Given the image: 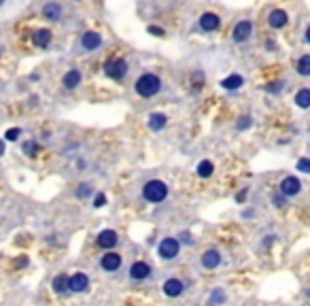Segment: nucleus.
I'll use <instances>...</instances> for the list:
<instances>
[{
  "label": "nucleus",
  "instance_id": "393cba45",
  "mask_svg": "<svg viewBox=\"0 0 310 306\" xmlns=\"http://www.w3.org/2000/svg\"><path fill=\"white\" fill-rule=\"evenodd\" d=\"M92 194H94L92 183H81L79 187H77V198H79V200H87Z\"/></svg>",
  "mask_w": 310,
  "mask_h": 306
},
{
  "label": "nucleus",
  "instance_id": "0eeeda50",
  "mask_svg": "<svg viewBox=\"0 0 310 306\" xmlns=\"http://www.w3.org/2000/svg\"><path fill=\"white\" fill-rule=\"evenodd\" d=\"M279 191L285 198H293V196H298L300 191H302V183H300V178H295V177H285L283 181L279 183Z\"/></svg>",
  "mask_w": 310,
  "mask_h": 306
},
{
  "label": "nucleus",
  "instance_id": "f3484780",
  "mask_svg": "<svg viewBox=\"0 0 310 306\" xmlns=\"http://www.w3.org/2000/svg\"><path fill=\"white\" fill-rule=\"evenodd\" d=\"M51 38H53V34H51V30L41 28V30H36L34 34H32V43H34L36 47H41V49H47L49 45H51Z\"/></svg>",
  "mask_w": 310,
  "mask_h": 306
},
{
  "label": "nucleus",
  "instance_id": "e433bc0d",
  "mask_svg": "<svg viewBox=\"0 0 310 306\" xmlns=\"http://www.w3.org/2000/svg\"><path fill=\"white\" fill-rule=\"evenodd\" d=\"M266 47H268V51H274L276 45H274V41H266Z\"/></svg>",
  "mask_w": 310,
  "mask_h": 306
},
{
  "label": "nucleus",
  "instance_id": "a878e982",
  "mask_svg": "<svg viewBox=\"0 0 310 306\" xmlns=\"http://www.w3.org/2000/svg\"><path fill=\"white\" fill-rule=\"evenodd\" d=\"M225 302V291L223 289H215L210 293V298H208V306H219V304H223Z\"/></svg>",
  "mask_w": 310,
  "mask_h": 306
},
{
  "label": "nucleus",
  "instance_id": "1a4fd4ad",
  "mask_svg": "<svg viewBox=\"0 0 310 306\" xmlns=\"http://www.w3.org/2000/svg\"><path fill=\"white\" fill-rule=\"evenodd\" d=\"M289 24V15H287V11H283V9H272L268 13V26L272 30H281V28H285V26Z\"/></svg>",
  "mask_w": 310,
  "mask_h": 306
},
{
  "label": "nucleus",
  "instance_id": "6e6552de",
  "mask_svg": "<svg viewBox=\"0 0 310 306\" xmlns=\"http://www.w3.org/2000/svg\"><path fill=\"white\" fill-rule=\"evenodd\" d=\"M200 28H202L204 32H215L221 28V17L217 15V13L212 11H206L200 15Z\"/></svg>",
  "mask_w": 310,
  "mask_h": 306
},
{
  "label": "nucleus",
  "instance_id": "a211bd4d",
  "mask_svg": "<svg viewBox=\"0 0 310 306\" xmlns=\"http://www.w3.org/2000/svg\"><path fill=\"white\" fill-rule=\"evenodd\" d=\"M43 17L49 19V22H57V19H62V6L57 2H47L43 6Z\"/></svg>",
  "mask_w": 310,
  "mask_h": 306
},
{
  "label": "nucleus",
  "instance_id": "6ab92c4d",
  "mask_svg": "<svg viewBox=\"0 0 310 306\" xmlns=\"http://www.w3.org/2000/svg\"><path fill=\"white\" fill-rule=\"evenodd\" d=\"M242 85H244V79L240 75H230L221 81V87L228 89V92H236V89H240Z\"/></svg>",
  "mask_w": 310,
  "mask_h": 306
},
{
  "label": "nucleus",
  "instance_id": "20e7f679",
  "mask_svg": "<svg viewBox=\"0 0 310 306\" xmlns=\"http://www.w3.org/2000/svg\"><path fill=\"white\" fill-rule=\"evenodd\" d=\"M179 251H181V240L174 238V236H166L157 247V253L161 259H174L179 255Z\"/></svg>",
  "mask_w": 310,
  "mask_h": 306
},
{
  "label": "nucleus",
  "instance_id": "4468645a",
  "mask_svg": "<svg viewBox=\"0 0 310 306\" xmlns=\"http://www.w3.org/2000/svg\"><path fill=\"white\" fill-rule=\"evenodd\" d=\"M130 277L134 280H145L151 277V266L147 261H134L132 268H130Z\"/></svg>",
  "mask_w": 310,
  "mask_h": 306
},
{
  "label": "nucleus",
  "instance_id": "a19ab883",
  "mask_svg": "<svg viewBox=\"0 0 310 306\" xmlns=\"http://www.w3.org/2000/svg\"><path fill=\"white\" fill-rule=\"evenodd\" d=\"M2 4H4V0H0V6H2Z\"/></svg>",
  "mask_w": 310,
  "mask_h": 306
},
{
  "label": "nucleus",
  "instance_id": "f257e3e1",
  "mask_svg": "<svg viewBox=\"0 0 310 306\" xmlns=\"http://www.w3.org/2000/svg\"><path fill=\"white\" fill-rule=\"evenodd\" d=\"M134 89H136L140 98H153L161 89V79L155 73H143L134 83Z\"/></svg>",
  "mask_w": 310,
  "mask_h": 306
},
{
  "label": "nucleus",
  "instance_id": "2f4dec72",
  "mask_svg": "<svg viewBox=\"0 0 310 306\" xmlns=\"http://www.w3.org/2000/svg\"><path fill=\"white\" fill-rule=\"evenodd\" d=\"M298 170L300 172H310V157H302L298 162Z\"/></svg>",
  "mask_w": 310,
  "mask_h": 306
},
{
  "label": "nucleus",
  "instance_id": "2eb2a0df",
  "mask_svg": "<svg viewBox=\"0 0 310 306\" xmlns=\"http://www.w3.org/2000/svg\"><path fill=\"white\" fill-rule=\"evenodd\" d=\"M219 264H221V253L217 249H208V251L202 253V266L206 270H215Z\"/></svg>",
  "mask_w": 310,
  "mask_h": 306
},
{
  "label": "nucleus",
  "instance_id": "cd10ccee",
  "mask_svg": "<svg viewBox=\"0 0 310 306\" xmlns=\"http://www.w3.org/2000/svg\"><path fill=\"white\" fill-rule=\"evenodd\" d=\"M283 87H285V81H274V83H270V85H266V92L268 94H281Z\"/></svg>",
  "mask_w": 310,
  "mask_h": 306
},
{
  "label": "nucleus",
  "instance_id": "c9c22d12",
  "mask_svg": "<svg viewBox=\"0 0 310 306\" xmlns=\"http://www.w3.org/2000/svg\"><path fill=\"white\" fill-rule=\"evenodd\" d=\"M236 200H238V202H244V200H247V189L238 191V194H236Z\"/></svg>",
  "mask_w": 310,
  "mask_h": 306
},
{
  "label": "nucleus",
  "instance_id": "5701e85b",
  "mask_svg": "<svg viewBox=\"0 0 310 306\" xmlns=\"http://www.w3.org/2000/svg\"><path fill=\"white\" fill-rule=\"evenodd\" d=\"M212 172H215V166H212V162H208V159H202V162L198 164V177L208 178Z\"/></svg>",
  "mask_w": 310,
  "mask_h": 306
},
{
  "label": "nucleus",
  "instance_id": "4be33fe9",
  "mask_svg": "<svg viewBox=\"0 0 310 306\" xmlns=\"http://www.w3.org/2000/svg\"><path fill=\"white\" fill-rule=\"evenodd\" d=\"M293 102H295V106H300V108H310V89L302 87L300 92L293 96Z\"/></svg>",
  "mask_w": 310,
  "mask_h": 306
},
{
  "label": "nucleus",
  "instance_id": "7c9ffc66",
  "mask_svg": "<svg viewBox=\"0 0 310 306\" xmlns=\"http://www.w3.org/2000/svg\"><path fill=\"white\" fill-rule=\"evenodd\" d=\"M19 134H22V130H19V128H11V130H6L4 140H17Z\"/></svg>",
  "mask_w": 310,
  "mask_h": 306
},
{
  "label": "nucleus",
  "instance_id": "39448f33",
  "mask_svg": "<svg viewBox=\"0 0 310 306\" xmlns=\"http://www.w3.org/2000/svg\"><path fill=\"white\" fill-rule=\"evenodd\" d=\"M251 36H253V22L251 19H240L232 30V38L236 43H247Z\"/></svg>",
  "mask_w": 310,
  "mask_h": 306
},
{
  "label": "nucleus",
  "instance_id": "f8f14e48",
  "mask_svg": "<svg viewBox=\"0 0 310 306\" xmlns=\"http://www.w3.org/2000/svg\"><path fill=\"white\" fill-rule=\"evenodd\" d=\"M100 266H102V270H106V272H115L121 266V255L115 253V251H106L100 259Z\"/></svg>",
  "mask_w": 310,
  "mask_h": 306
},
{
  "label": "nucleus",
  "instance_id": "9b49d317",
  "mask_svg": "<svg viewBox=\"0 0 310 306\" xmlns=\"http://www.w3.org/2000/svg\"><path fill=\"white\" fill-rule=\"evenodd\" d=\"M96 242H98L100 249H106L108 251V249H113L119 242V236H117L115 230H102V232L98 234V238H96Z\"/></svg>",
  "mask_w": 310,
  "mask_h": 306
},
{
  "label": "nucleus",
  "instance_id": "4c0bfd02",
  "mask_svg": "<svg viewBox=\"0 0 310 306\" xmlns=\"http://www.w3.org/2000/svg\"><path fill=\"white\" fill-rule=\"evenodd\" d=\"M304 38H306V43H310V26H308L306 32H304Z\"/></svg>",
  "mask_w": 310,
  "mask_h": 306
},
{
  "label": "nucleus",
  "instance_id": "f704fd0d",
  "mask_svg": "<svg viewBox=\"0 0 310 306\" xmlns=\"http://www.w3.org/2000/svg\"><path fill=\"white\" fill-rule=\"evenodd\" d=\"M147 32H149V34H153V36H164V30L157 28V26H149V28H147Z\"/></svg>",
  "mask_w": 310,
  "mask_h": 306
},
{
  "label": "nucleus",
  "instance_id": "c756f323",
  "mask_svg": "<svg viewBox=\"0 0 310 306\" xmlns=\"http://www.w3.org/2000/svg\"><path fill=\"white\" fill-rule=\"evenodd\" d=\"M272 204L276 208H283V206H287V200H285V196L283 194H272Z\"/></svg>",
  "mask_w": 310,
  "mask_h": 306
},
{
  "label": "nucleus",
  "instance_id": "ddd939ff",
  "mask_svg": "<svg viewBox=\"0 0 310 306\" xmlns=\"http://www.w3.org/2000/svg\"><path fill=\"white\" fill-rule=\"evenodd\" d=\"M185 291V283L181 279H168L164 283V293L168 298H179Z\"/></svg>",
  "mask_w": 310,
  "mask_h": 306
},
{
  "label": "nucleus",
  "instance_id": "9d476101",
  "mask_svg": "<svg viewBox=\"0 0 310 306\" xmlns=\"http://www.w3.org/2000/svg\"><path fill=\"white\" fill-rule=\"evenodd\" d=\"M68 289H70V291H75V293L87 291V289H89V279H87V274L75 272L73 277L68 279Z\"/></svg>",
  "mask_w": 310,
  "mask_h": 306
},
{
  "label": "nucleus",
  "instance_id": "72a5a7b5",
  "mask_svg": "<svg viewBox=\"0 0 310 306\" xmlns=\"http://www.w3.org/2000/svg\"><path fill=\"white\" fill-rule=\"evenodd\" d=\"M247 128H251V117H240V121H238V130H247Z\"/></svg>",
  "mask_w": 310,
  "mask_h": 306
},
{
  "label": "nucleus",
  "instance_id": "58836bf2",
  "mask_svg": "<svg viewBox=\"0 0 310 306\" xmlns=\"http://www.w3.org/2000/svg\"><path fill=\"white\" fill-rule=\"evenodd\" d=\"M183 240L185 242H191V238H189V234H187V232H183Z\"/></svg>",
  "mask_w": 310,
  "mask_h": 306
},
{
  "label": "nucleus",
  "instance_id": "aec40b11",
  "mask_svg": "<svg viewBox=\"0 0 310 306\" xmlns=\"http://www.w3.org/2000/svg\"><path fill=\"white\" fill-rule=\"evenodd\" d=\"M168 124V117L164 113H151L149 115V128L153 132H159V130H164Z\"/></svg>",
  "mask_w": 310,
  "mask_h": 306
},
{
  "label": "nucleus",
  "instance_id": "dca6fc26",
  "mask_svg": "<svg viewBox=\"0 0 310 306\" xmlns=\"http://www.w3.org/2000/svg\"><path fill=\"white\" fill-rule=\"evenodd\" d=\"M81 79H83L81 70H79V68H70L68 73L62 76V85L66 87V89H75V87L81 85Z\"/></svg>",
  "mask_w": 310,
  "mask_h": 306
},
{
  "label": "nucleus",
  "instance_id": "f03ea898",
  "mask_svg": "<svg viewBox=\"0 0 310 306\" xmlns=\"http://www.w3.org/2000/svg\"><path fill=\"white\" fill-rule=\"evenodd\" d=\"M168 196V185L159 178H153V181H147L145 187H143V198L147 202H153V204H159L164 202Z\"/></svg>",
  "mask_w": 310,
  "mask_h": 306
},
{
  "label": "nucleus",
  "instance_id": "7ed1b4c3",
  "mask_svg": "<svg viewBox=\"0 0 310 306\" xmlns=\"http://www.w3.org/2000/svg\"><path fill=\"white\" fill-rule=\"evenodd\" d=\"M104 75L113 81H121L128 75V62L124 57H111L104 64Z\"/></svg>",
  "mask_w": 310,
  "mask_h": 306
},
{
  "label": "nucleus",
  "instance_id": "473e14b6",
  "mask_svg": "<svg viewBox=\"0 0 310 306\" xmlns=\"http://www.w3.org/2000/svg\"><path fill=\"white\" fill-rule=\"evenodd\" d=\"M104 204H106V196H104V194H98V196L94 198V206H96V208H102Z\"/></svg>",
  "mask_w": 310,
  "mask_h": 306
},
{
  "label": "nucleus",
  "instance_id": "ea45409f",
  "mask_svg": "<svg viewBox=\"0 0 310 306\" xmlns=\"http://www.w3.org/2000/svg\"><path fill=\"white\" fill-rule=\"evenodd\" d=\"M4 153V140H0V155Z\"/></svg>",
  "mask_w": 310,
  "mask_h": 306
},
{
  "label": "nucleus",
  "instance_id": "423d86ee",
  "mask_svg": "<svg viewBox=\"0 0 310 306\" xmlns=\"http://www.w3.org/2000/svg\"><path fill=\"white\" fill-rule=\"evenodd\" d=\"M102 43H104V38H102V34H100V32H96V30H87V32H83V36H81V47L85 51L100 49Z\"/></svg>",
  "mask_w": 310,
  "mask_h": 306
},
{
  "label": "nucleus",
  "instance_id": "412c9836",
  "mask_svg": "<svg viewBox=\"0 0 310 306\" xmlns=\"http://www.w3.org/2000/svg\"><path fill=\"white\" fill-rule=\"evenodd\" d=\"M295 73L300 76H310V53H304L295 62Z\"/></svg>",
  "mask_w": 310,
  "mask_h": 306
},
{
  "label": "nucleus",
  "instance_id": "b1692460",
  "mask_svg": "<svg viewBox=\"0 0 310 306\" xmlns=\"http://www.w3.org/2000/svg\"><path fill=\"white\" fill-rule=\"evenodd\" d=\"M53 289L57 293H64L68 289V277H66V274H57V277L53 279Z\"/></svg>",
  "mask_w": 310,
  "mask_h": 306
},
{
  "label": "nucleus",
  "instance_id": "c85d7f7f",
  "mask_svg": "<svg viewBox=\"0 0 310 306\" xmlns=\"http://www.w3.org/2000/svg\"><path fill=\"white\" fill-rule=\"evenodd\" d=\"M36 151H38V145L34 143V140H26V143H24V153H26V155H36Z\"/></svg>",
  "mask_w": 310,
  "mask_h": 306
},
{
  "label": "nucleus",
  "instance_id": "bb28decb",
  "mask_svg": "<svg viewBox=\"0 0 310 306\" xmlns=\"http://www.w3.org/2000/svg\"><path fill=\"white\" fill-rule=\"evenodd\" d=\"M191 85L196 87V89H200L204 85V73L202 70H196V73H193V76H191Z\"/></svg>",
  "mask_w": 310,
  "mask_h": 306
}]
</instances>
